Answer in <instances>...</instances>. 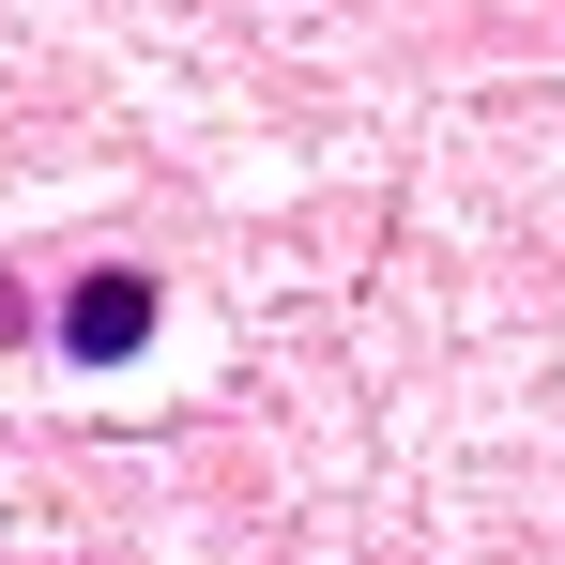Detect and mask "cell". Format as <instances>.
I'll return each instance as SVG.
<instances>
[{
  "label": "cell",
  "mask_w": 565,
  "mask_h": 565,
  "mask_svg": "<svg viewBox=\"0 0 565 565\" xmlns=\"http://www.w3.org/2000/svg\"><path fill=\"white\" fill-rule=\"evenodd\" d=\"M138 321H153V290H138V276H93L77 306H62V352L107 367V352H138Z\"/></svg>",
  "instance_id": "6da1fadb"
}]
</instances>
